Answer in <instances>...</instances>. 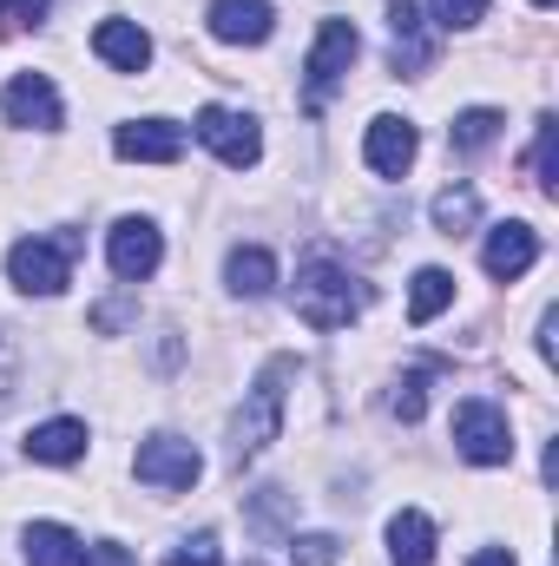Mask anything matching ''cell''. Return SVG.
Instances as JSON below:
<instances>
[{
    "label": "cell",
    "instance_id": "30bf717a",
    "mask_svg": "<svg viewBox=\"0 0 559 566\" xmlns=\"http://www.w3.org/2000/svg\"><path fill=\"white\" fill-rule=\"evenodd\" d=\"M204 20H211V33L224 46H264L277 33V7L271 0H211Z\"/></svg>",
    "mask_w": 559,
    "mask_h": 566
},
{
    "label": "cell",
    "instance_id": "ffe728a7",
    "mask_svg": "<svg viewBox=\"0 0 559 566\" xmlns=\"http://www.w3.org/2000/svg\"><path fill=\"white\" fill-rule=\"evenodd\" d=\"M454 303V271H441V264H428V271H415V290H409V323H434L441 310Z\"/></svg>",
    "mask_w": 559,
    "mask_h": 566
},
{
    "label": "cell",
    "instance_id": "e0dca14e",
    "mask_svg": "<svg viewBox=\"0 0 559 566\" xmlns=\"http://www.w3.org/2000/svg\"><path fill=\"white\" fill-rule=\"evenodd\" d=\"M224 283H231L238 296H271V290H277V258H271L264 244H238V251L224 258Z\"/></svg>",
    "mask_w": 559,
    "mask_h": 566
},
{
    "label": "cell",
    "instance_id": "4fadbf2b",
    "mask_svg": "<svg viewBox=\"0 0 559 566\" xmlns=\"http://www.w3.org/2000/svg\"><path fill=\"white\" fill-rule=\"evenodd\" d=\"M7 119L27 126V133H53L60 126V93L46 73H13L7 80Z\"/></svg>",
    "mask_w": 559,
    "mask_h": 566
},
{
    "label": "cell",
    "instance_id": "52a82bcc",
    "mask_svg": "<svg viewBox=\"0 0 559 566\" xmlns=\"http://www.w3.org/2000/svg\"><path fill=\"white\" fill-rule=\"evenodd\" d=\"M198 139L211 145L231 171H244V165L264 158V133H257V119H251V113H231V106H204V113H198Z\"/></svg>",
    "mask_w": 559,
    "mask_h": 566
},
{
    "label": "cell",
    "instance_id": "6da1fadb",
    "mask_svg": "<svg viewBox=\"0 0 559 566\" xmlns=\"http://www.w3.org/2000/svg\"><path fill=\"white\" fill-rule=\"evenodd\" d=\"M362 283L349 277L329 251H309L303 258V271H296V316L309 323V329H349L356 323V310H362Z\"/></svg>",
    "mask_w": 559,
    "mask_h": 566
},
{
    "label": "cell",
    "instance_id": "d4e9b609",
    "mask_svg": "<svg viewBox=\"0 0 559 566\" xmlns=\"http://www.w3.org/2000/svg\"><path fill=\"white\" fill-rule=\"evenodd\" d=\"M165 566H224V547H218V534H191L165 554Z\"/></svg>",
    "mask_w": 559,
    "mask_h": 566
},
{
    "label": "cell",
    "instance_id": "277c9868",
    "mask_svg": "<svg viewBox=\"0 0 559 566\" xmlns=\"http://www.w3.org/2000/svg\"><path fill=\"white\" fill-rule=\"evenodd\" d=\"M7 277L27 296H60L73 283V238H20L7 251Z\"/></svg>",
    "mask_w": 559,
    "mask_h": 566
},
{
    "label": "cell",
    "instance_id": "4dcf8cb0",
    "mask_svg": "<svg viewBox=\"0 0 559 566\" xmlns=\"http://www.w3.org/2000/svg\"><path fill=\"white\" fill-rule=\"evenodd\" d=\"M467 566H520V560H514V554H474Z\"/></svg>",
    "mask_w": 559,
    "mask_h": 566
},
{
    "label": "cell",
    "instance_id": "484cf974",
    "mask_svg": "<svg viewBox=\"0 0 559 566\" xmlns=\"http://www.w3.org/2000/svg\"><path fill=\"white\" fill-rule=\"evenodd\" d=\"M46 7H53V0H0V40H13V33H27V27H40V20H46Z\"/></svg>",
    "mask_w": 559,
    "mask_h": 566
},
{
    "label": "cell",
    "instance_id": "ac0fdd59",
    "mask_svg": "<svg viewBox=\"0 0 559 566\" xmlns=\"http://www.w3.org/2000/svg\"><path fill=\"white\" fill-rule=\"evenodd\" d=\"M389 554H395V566H428L434 560V521H428L421 507H402V514L389 521Z\"/></svg>",
    "mask_w": 559,
    "mask_h": 566
},
{
    "label": "cell",
    "instance_id": "8992f818",
    "mask_svg": "<svg viewBox=\"0 0 559 566\" xmlns=\"http://www.w3.org/2000/svg\"><path fill=\"white\" fill-rule=\"evenodd\" d=\"M454 448L474 468H500V461H514V428L494 402H461L454 409Z\"/></svg>",
    "mask_w": 559,
    "mask_h": 566
},
{
    "label": "cell",
    "instance_id": "cb8c5ba5",
    "mask_svg": "<svg viewBox=\"0 0 559 566\" xmlns=\"http://www.w3.org/2000/svg\"><path fill=\"white\" fill-rule=\"evenodd\" d=\"M534 178H540V191H559V126L553 119H540V139H534Z\"/></svg>",
    "mask_w": 559,
    "mask_h": 566
},
{
    "label": "cell",
    "instance_id": "5bb4252c",
    "mask_svg": "<svg viewBox=\"0 0 559 566\" xmlns=\"http://www.w3.org/2000/svg\"><path fill=\"white\" fill-rule=\"evenodd\" d=\"M93 53L113 73H145L151 66V33H145L139 20H99L93 27Z\"/></svg>",
    "mask_w": 559,
    "mask_h": 566
},
{
    "label": "cell",
    "instance_id": "3957f363",
    "mask_svg": "<svg viewBox=\"0 0 559 566\" xmlns=\"http://www.w3.org/2000/svg\"><path fill=\"white\" fill-rule=\"evenodd\" d=\"M356 53H362V33H356V20H323V33H316V46H309V60H303V106L316 113L342 80H349V66H356Z\"/></svg>",
    "mask_w": 559,
    "mask_h": 566
},
{
    "label": "cell",
    "instance_id": "83f0119b",
    "mask_svg": "<svg viewBox=\"0 0 559 566\" xmlns=\"http://www.w3.org/2000/svg\"><path fill=\"white\" fill-rule=\"evenodd\" d=\"M474 20H487V0H434V27L461 33V27H474Z\"/></svg>",
    "mask_w": 559,
    "mask_h": 566
},
{
    "label": "cell",
    "instance_id": "1f68e13d",
    "mask_svg": "<svg viewBox=\"0 0 559 566\" xmlns=\"http://www.w3.org/2000/svg\"><path fill=\"white\" fill-rule=\"evenodd\" d=\"M534 7H553V0H534Z\"/></svg>",
    "mask_w": 559,
    "mask_h": 566
},
{
    "label": "cell",
    "instance_id": "603a6c76",
    "mask_svg": "<svg viewBox=\"0 0 559 566\" xmlns=\"http://www.w3.org/2000/svg\"><path fill=\"white\" fill-rule=\"evenodd\" d=\"M289 560L296 566H336L342 560V541L336 534H289Z\"/></svg>",
    "mask_w": 559,
    "mask_h": 566
},
{
    "label": "cell",
    "instance_id": "9a60e30c",
    "mask_svg": "<svg viewBox=\"0 0 559 566\" xmlns=\"http://www.w3.org/2000/svg\"><path fill=\"white\" fill-rule=\"evenodd\" d=\"M362 158H369V171H382V178H402V171L415 165V126L382 113V119L369 126V139H362Z\"/></svg>",
    "mask_w": 559,
    "mask_h": 566
},
{
    "label": "cell",
    "instance_id": "7a4b0ae2",
    "mask_svg": "<svg viewBox=\"0 0 559 566\" xmlns=\"http://www.w3.org/2000/svg\"><path fill=\"white\" fill-rule=\"evenodd\" d=\"M289 376H296V363H289V356H271V363H264V376L251 382V402H244V409H238V422H231V461H238V468L277 441Z\"/></svg>",
    "mask_w": 559,
    "mask_h": 566
},
{
    "label": "cell",
    "instance_id": "2e32d148",
    "mask_svg": "<svg viewBox=\"0 0 559 566\" xmlns=\"http://www.w3.org/2000/svg\"><path fill=\"white\" fill-rule=\"evenodd\" d=\"M80 454H86V422H73V416L40 422L27 434V461H40V468H66V461H80Z\"/></svg>",
    "mask_w": 559,
    "mask_h": 566
},
{
    "label": "cell",
    "instance_id": "7c38bea8",
    "mask_svg": "<svg viewBox=\"0 0 559 566\" xmlns=\"http://www.w3.org/2000/svg\"><path fill=\"white\" fill-rule=\"evenodd\" d=\"M113 151L126 165H171L184 151V126H171V119H133V126L113 133Z\"/></svg>",
    "mask_w": 559,
    "mask_h": 566
},
{
    "label": "cell",
    "instance_id": "d6986e66",
    "mask_svg": "<svg viewBox=\"0 0 559 566\" xmlns=\"http://www.w3.org/2000/svg\"><path fill=\"white\" fill-rule=\"evenodd\" d=\"M80 560H86V547H80L73 527H60V521L27 527V566H80Z\"/></svg>",
    "mask_w": 559,
    "mask_h": 566
},
{
    "label": "cell",
    "instance_id": "f546056e",
    "mask_svg": "<svg viewBox=\"0 0 559 566\" xmlns=\"http://www.w3.org/2000/svg\"><path fill=\"white\" fill-rule=\"evenodd\" d=\"M7 389H13V349L0 343V396H7Z\"/></svg>",
    "mask_w": 559,
    "mask_h": 566
},
{
    "label": "cell",
    "instance_id": "9c48e42d",
    "mask_svg": "<svg viewBox=\"0 0 559 566\" xmlns=\"http://www.w3.org/2000/svg\"><path fill=\"white\" fill-rule=\"evenodd\" d=\"M106 258H113V277L145 283L151 271H158V258H165V238H158L145 218H119L113 238H106Z\"/></svg>",
    "mask_w": 559,
    "mask_h": 566
},
{
    "label": "cell",
    "instance_id": "5b68a950",
    "mask_svg": "<svg viewBox=\"0 0 559 566\" xmlns=\"http://www.w3.org/2000/svg\"><path fill=\"white\" fill-rule=\"evenodd\" d=\"M133 474H139L145 488H158V494H184L204 474V454L191 441H178V434H151V441H139V454H133Z\"/></svg>",
    "mask_w": 559,
    "mask_h": 566
},
{
    "label": "cell",
    "instance_id": "f1b7e54d",
    "mask_svg": "<svg viewBox=\"0 0 559 566\" xmlns=\"http://www.w3.org/2000/svg\"><path fill=\"white\" fill-rule=\"evenodd\" d=\"M80 566H133V554H126L119 541H99V547H86V560Z\"/></svg>",
    "mask_w": 559,
    "mask_h": 566
},
{
    "label": "cell",
    "instance_id": "44dd1931",
    "mask_svg": "<svg viewBox=\"0 0 559 566\" xmlns=\"http://www.w3.org/2000/svg\"><path fill=\"white\" fill-rule=\"evenodd\" d=\"M481 224V198L467 191V185H447L441 198H434V231L441 238H461V231H474Z\"/></svg>",
    "mask_w": 559,
    "mask_h": 566
},
{
    "label": "cell",
    "instance_id": "4316f807",
    "mask_svg": "<svg viewBox=\"0 0 559 566\" xmlns=\"http://www.w3.org/2000/svg\"><path fill=\"white\" fill-rule=\"evenodd\" d=\"M389 409H395L402 422H421V409H428V369H415V376H402V382H395Z\"/></svg>",
    "mask_w": 559,
    "mask_h": 566
},
{
    "label": "cell",
    "instance_id": "8fae6325",
    "mask_svg": "<svg viewBox=\"0 0 559 566\" xmlns=\"http://www.w3.org/2000/svg\"><path fill=\"white\" fill-rule=\"evenodd\" d=\"M389 60H395V73H402V80H421V73L434 66L428 20H421L409 0H395V7H389Z\"/></svg>",
    "mask_w": 559,
    "mask_h": 566
},
{
    "label": "cell",
    "instance_id": "7402d4cb",
    "mask_svg": "<svg viewBox=\"0 0 559 566\" xmlns=\"http://www.w3.org/2000/svg\"><path fill=\"white\" fill-rule=\"evenodd\" d=\"M507 119L494 113V106H467V113H454V126H447V139H454V151H481V145H494V133H500Z\"/></svg>",
    "mask_w": 559,
    "mask_h": 566
},
{
    "label": "cell",
    "instance_id": "ba28073f",
    "mask_svg": "<svg viewBox=\"0 0 559 566\" xmlns=\"http://www.w3.org/2000/svg\"><path fill=\"white\" fill-rule=\"evenodd\" d=\"M481 264H487V277H494V283L527 277V271L540 264V231H534V224H520V218L494 224V231H487V251H481Z\"/></svg>",
    "mask_w": 559,
    "mask_h": 566
}]
</instances>
